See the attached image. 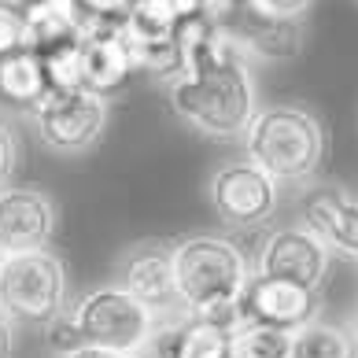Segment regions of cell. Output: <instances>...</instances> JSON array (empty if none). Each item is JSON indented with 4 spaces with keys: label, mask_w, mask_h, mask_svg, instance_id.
I'll return each instance as SVG.
<instances>
[{
    "label": "cell",
    "mask_w": 358,
    "mask_h": 358,
    "mask_svg": "<svg viewBox=\"0 0 358 358\" xmlns=\"http://www.w3.org/2000/svg\"><path fill=\"white\" fill-rule=\"evenodd\" d=\"M277 192L281 185L270 181L255 163H225L210 178V207L229 229H251L262 225L277 210Z\"/></svg>",
    "instance_id": "7"
},
{
    "label": "cell",
    "mask_w": 358,
    "mask_h": 358,
    "mask_svg": "<svg viewBox=\"0 0 358 358\" xmlns=\"http://www.w3.org/2000/svg\"><path fill=\"white\" fill-rule=\"evenodd\" d=\"M329 248L317 241L303 225H285L266 236V244L259 251V277H277V281H292L317 292L329 273Z\"/></svg>",
    "instance_id": "9"
},
{
    "label": "cell",
    "mask_w": 358,
    "mask_h": 358,
    "mask_svg": "<svg viewBox=\"0 0 358 358\" xmlns=\"http://www.w3.org/2000/svg\"><path fill=\"white\" fill-rule=\"evenodd\" d=\"M248 163L277 185H307L325 163V129L296 103L259 108L244 134Z\"/></svg>",
    "instance_id": "3"
},
{
    "label": "cell",
    "mask_w": 358,
    "mask_h": 358,
    "mask_svg": "<svg viewBox=\"0 0 358 358\" xmlns=\"http://www.w3.org/2000/svg\"><path fill=\"white\" fill-rule=\"evenodd\" d=\"M8 351H11V322L0 307V358H8Z\"/></svg>",
    "instance_id": "26"
},
{
    "label": "cell",
    "mask_w": 358,
    "mask_h": 358,
    "mask_svg": "<svg viewBox=\"0 0 358 358\" xmlns=\"http://www.w3.org/2000/svg\"><path fill=\"white\" fill-rule=\"evenodd\" d=\"M310 322H317V292L251 273L241 296V325H270L285 329V333H299Z\"/></svg>",
    "instance_id": "10"
},
{
    "label": "cell",
    "mask_w": 358,
    "mask_h": 358,
    "mask_svg": "<svg viewBox=\"0 0 358 358\" xmlns=\"http://www.w3.org/2000/svg\"><path fill=\"white\" fill-rule=\"evenodd\" d=\"M0 307L8 322L19 325H48L67 307V270L52 251L0 259Z\"/></svg>",
    "instance_id": "4"
},
{
    "label": "cell",
    "mask_w": 358,
    "mask_h": 358,
    "mask_svg": "<svg viewBox=\"0 0 358 358\" xmlns=\"http://www.w3.org/2000/svg\"><path fill=\"white\" fill-rule=\"evenodd\" d=\"M118 288L126 296H134L155 322H159V314L181 310L178 285H174V259H170V248L163 244H144L137 251H129L122 262V285Z\"/></svg>",
    "instance_id": "12"
},
{
    "label": "cell",
    "mask_w": 358,
    "mask_h": 358,
    "mask_svg": "<svg viewBox=\"0 0 358 358\" xmlns=\"http://www.w3.org/2000/svg\"><path fill=\"white\" fill-rule=\"evenodd\" d=\"M37 134L59 155L89 152L108 126V100L92 96L89 89H48L34 108Z\"/></svg>",
    "instance_id": "6"
},
{
    "label": "cell",
    "mask_w": 358,
    "mask_h": 358,
    "mask_svg": "<svg viewBox=\"0 0 358 358\" xmlns=\"http://www.w3.org/2000/svg\"><path fill=\"white\" fill-rule=\"evenodd\" d=\"M45 92H48V82H45V67L37 59V52L22 48V52H11V56H0V103L34 111L45 100Z\"/></svg>",
    "instance_id": "16"
},
{
    "label": "cell",
    "mask_w": 358,
    "mask_h": 358,
    "mask_svg": "<svg viewBox=\"0 0 358 358\" xmlns=\"http://www.w3.org/2000/svg\"><path fill=\"white\" fill-rule=\"evenodd\" d=\"M355 262H358V259H355Z\"/></svg>",
    "instance_id": "29"
},
{
    "label": "cell",
    "mask_w": 358,
    "mask_h": 358,
    "mask_svg": "<svg viewBox=\"0 0 358 358\" xmlns=\"http://www.w3.org/2000/svg\"><path fill=\"white\" fill-rule=\"evenodd\" d=\"M148 348H155V358H233V333L185 314L174 325L155 329Z\"/></svg>",
    "instance_id": "15"
},
{
    "label": "cell",
    "mask_w": 358,
    "mask_h": 358,
    "mask_svg": "<svg viewBox=\"0 0 358 358\" xmlns=\"http://www.w3.org/2000/svg\"><path fill=\"white\" fill-rule=\"evenodd\" d=\"M56 233V207L37 189H0V255L45 251Z\"/></svg>",
    "instance_id": "11"
},
{
    "label": "cell",
    "mask_w": 358,
    "mask_h": 358,
    "mask_svg": "<svg viewBox=\"0 0 358 358\" xmlns=\"http://www.w3.org/2000/svg\"><path fill=\"white\" fill-rule=\"evenodd\" d=\"M78 333H82L85 348H103L137 358L152 343L159 322L141 307L134 296H126L118 285L96 288L89 296L78 299V307L71 310Z\"/></svg>",
    "instance_id": "5"
},
{
    "label": "cell",
    "mask_w": 358,
    "mask_h": 358,
    "mask_svg": "<svg viewBox=\"0 0 358 358\" xmlns=\"http://www.w3.org/2000/svg\"><path fill=\"white\" fill-rule=\"evenodd\" d=\"M67 358H129V355H118V351H103V348H78Z\"/></svg>",
    "instance_id": "27"
},
{
    "label": "cell",
    "mask_w": 358,
    "mask_h": 358,
    "mask_svg": "<svg viewBox=\"0 0 358 358\" xmlns=\"http://www.w3.org/2000/svg\"><path fill=\"white\" fill-rule=\"evenodd\" d=\"M174 259V285L181 310L189 317L229 329H241V296L251 281L248 255L225 236H185L181 244L170 248Z\"/></svg>",
    "instance_id": "2"
},
{
    "label": "cell",
    "mask_w": 358,
    "mask_h": 358,
    "mask_svg": "<svg viewBox=\"0 0 358 358\" xmlns=\"http://www.w3.org/2000/svg\"><path fill=\"white\" fill-rule=\"evenodd\" d=\"M122 37L129 45L137 71H148L159 78H178L181 74V41L178 34H129L122 26Z\"/></svg>",
    "instance_id": "17"
},
{
    "label": "cell",
    "mask_w": 358,
    "mask_h": 358,
    "mask_svg": "<svg viewBox=\"0 0 358 358\" xmlns=\"http://www.w3.org/2000/svg\"><path fill=\"white\" fill-rule=\"evenodd\" d=\"M126 26V22H122ZM122 26H92L82 30V89L92 96L111 100L126 89L134 74V56L122 37Z\"/></svg>",
    "instance_id": "13"
},
{
    "label": "cell",
    "mask_w": 358,
    "mask_h": 358,
    "mask_svg": "<svg viewBox=\"0 0 358 358\" xmlns=\"http://www.w3.org/2000/svg\"><path fill=\"white\" fill-rule=\"evenodd\" d=\"M222 26L236 37L248 59L285 63L303 52V19H281L262 11L255 0H241L222 11Z\"/></svg>",
    "instance_id": "8"
},
{
    "label": "cell",
    "mask_w": 358,
    "mask_h": 358,
    "mask_svg": "<svg viewBox=\"0 0 358 358\" xmlns=\"http://www.w3.org/2000/svg\"><path fill=\"white\" fill-rule=\"evenodd\" d=\"M26 48V19L11 0H0V56Z\"/></svg>",
    "instance_id": "22"
},
{
    "label": "cell",
    "mask_w": 358,
    "mask_h": 358,
    "mask_svg": "<svg viewBox=\"0 0 358 358\" xmlns=\"http://www.w3.org/2000/svg\"><path fill=\"white\" fill-rule=\"evenodd\" d=\"M303 229H310L329 255L358 259V200L343 189H314L303 200Z\"/></svg>",
    "instance_id": "14"
},
{
    "label": "cell",
    "mask_w": 358,
    "mask_h": 358,
    "mask_svg": "<svg viewBox=\"0 0 358 358\" xmlns=\"http://www.w3.org/2000/svg\"><path fill=\"white\" fill-rule=\"evenodd\" d=\"M45 340H48V348L59 351L63 358L74 355L78 348H85V343H82V333H78V325H74V317H71V310H63L56 322L45 325Z\"/></svg>",
    "instance_id": "23"
},
{
    "label": "cell",
    "mask_w": 358,
    "mask_h": 358,
    "mask_svg": "<svg viewBox=\"0 0 358 358\" xmlns=\"http://www.w3.org/2000/svg\"><path fill=\"white\" fill-rule=\"evenodd\" d=\"M292 358H358V343L348 329L329 325V322H310L296 333Z\"/></svg>",
    "instance_id": "18"
},
{
    "label": "cell",
    "mask_w": 358,
    "mask_h": 358,
    "mask_svg": "<svg viewBox=\"0 0 358 358\" xmlns=\"http://www.w3.org/2000/svg\"><path fill=\"white\" fill-rule=\"evenodd\" d=\"M78 8V26L92 30V26H122L129 0H74Z\"/></svg>",
    "instance_id": "21"
},
{
    "label": "cell",
    "mask_w": 358,
    "mask_h": 358,
    "mask_svg": "<svg viewBox=\"0 0 358 358\" xmlns=\"http://www.w3.org/2000/svg\"><path fill=\"white\" fill-rule=\"evenodd\" d=\"M15 163H19V144H15V137H11V129L0 122V185L11 178Z\"/></svg>",
    "instance_id": "25"
},
{
    "label": "cell",
    "mask_w": 358,
    "mask_h": 358,
    "mask_svg": "<svg viewBox=\"0 0 358 358\" xmlns=\"http://www.w3.org/2000/svg\"><path fill=\"white\" fill-rule=\"evenodd\" d=\"M255 4L262 11H270V15H281V19H303L314 0H255Z\"/></svg>",
    "instance_id": "24"
},
{
    "label": "cell",
    "mask_w": 358,
    "mask_h": 358,
    "mask_svg": "<svg viewBox=\"0 0 358 358\" xmlns=\"http://www.w3.org/2000/svg\"><path fill=\"white\" fill-rule=\"evenodd\" d=\"M296 333L270 325H241L233 333V358H292Z\"/></svg>",
    "instance_id": "19"
},
{
    "label": "cell",
    "mask_w": 358,
    "mask_h": 358,
    "mask_svg": "<svg viewBox=\"0 0 358 358\" xmlns=\"http://www.w3.org/2000/svg\"><path fill=\"white\" fill-rule=\"evenodd\" d=\"M170 108L185 126L215 141H236L248 134L259 111L251 59L244 48H229L170 82Z\"/></svg>",
    "instance_id": "1"
},
{
    "label": "cell",
    "mask_w": 358,
    "mask_h": 358,
    "mask_svg": "<svg viewBox=\"0 0 358 358\" xmlns=\"http://www.w3.org/2000/svg\"><path fill=\"white\" fill-rule=\"evenodd\" d=\"M37 59L45 67L48 89H82V37L37 52Z\"/></svg>",
    "instance_id": "20"
},
{
    "label": "cell",
    "mask_w": 358,
    "mask_h": 358,
    "mask_svg": "<svg viewBox=\"0 0 358 358\" xmlns=\"http://www.w3.org/2000/svg\"><path fill=\"white\" fill-rule=\"evenodd\" d=\"M0 259H4V255H0Z\"/></svg>",
    "instance_id": "28"
}]
</instances>
